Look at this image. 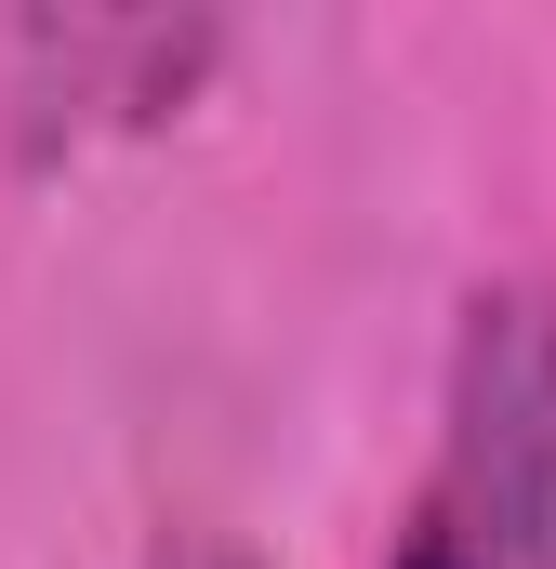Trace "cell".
Wrapping results in <instances>:
<instances>
[{
	"label": "cell",
	"mask_w": 556,
	"mask_h": 569,
	"mask_svg": "<svg viewBox=\"0 0 556 569\" xmlns=\"http://www.w3.org/2000/svg\"><path fill=\"white\" fill-rule=\"evenodd\" d=\"M226 53V27H199V13H40V27H0V67H13V107H27V146L53 133H146V120H172L186 93H199V67Z\"/></svg>",
	"instance_id": "cell-2"
},
{
	"label": "cell",
	"mask_w": 556,
	"mask_h": 569,
	"mask_svg": "<svg viewBox=\"0 0 556 569\" xmlns=\"http://www.w3.org/2000/svg\"><path fill=\"white\" fill-rule=\"evenodd\" d=\"M146 569H266V557H239L226 530H172V543H146Z\"/></svg>",
	"instance_id": "cell-3"
},
{
	"label": "cell",
	"mask_w": 556,
	"mask_h": 569,
	"mask_svg": "<svg viewBox=\"0 0 556 569\" xmlns=\"http://www.w3.org/2000/svg\"><path fill=\"white\" fill-rule=\"evenodd\" d=\"M385 569H556V279L464 291Z\"/></svg>",
	"instance_id": "cell-1"
}]
</instances>
